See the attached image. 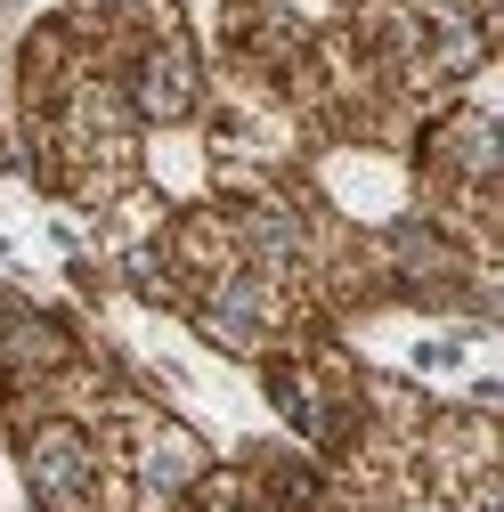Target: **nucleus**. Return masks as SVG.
Here are the masks:
<instances>
[{
	"label": "nucleus",
	"instance_id": "1",
	"mask_svg": "<svg viewBox=\"0 0 504 512\" xmlns=\"http://www.w3.org/2000/svg\"><path fill=\"white\" fill-rule=\"evenodd\" d=\"M33 464H41V488L49 496H82V439L74 431H49L33 447Z\"/></svg>",
	"mask_w": 504,
	"mask_h": 512
},
{
	"label": "nucleus",
	"instance_id": "2",
	"mask_svg": "<svg viewBox=\"0 0 504 512\" xmlns=\"http://www.w3.org/2000/svg\"><path fill=\"white\" fill-rule=\"evenodd\" d=\"M147 106H187V57H155V74H147Z\"/></svg>",
	"mask_w": 504,
	"mask_h": 512
}]
</instances>
